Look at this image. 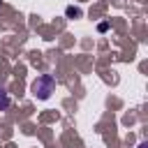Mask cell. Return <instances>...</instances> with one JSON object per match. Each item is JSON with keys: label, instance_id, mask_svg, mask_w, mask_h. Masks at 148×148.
I'll return each mask as SVG.
<instances>
[{"label": "cell", "instance_id": "cell-1", "mask_svg": "<svg viewBox=\"0 0 148 148\" xmlns=\"http://www.w3.org/2000/svg\"><path fill=\"white\" fill-rule=\"evenodd\" d=\"M56 88V79L51 74H44V76H37V81L32 83V92L39 97V99H49L51 92Z\"/></svg>", "mask_w": 148, "mask_h": 148}, {"label": "cell", "instance_id": "cell-2", "mask_svg": "<svg viewBox=\"0 0 148 148\" xmlns=\"http://www.w3.org/2000/svg\"><path fill=\"white\" fill-rule=\"evenodd\" d=\"M7 106H9V95H7V92L0 88V111H5Z\"/></svg>", "mask_w": 148, "mask_h": 148}]
</instances>
